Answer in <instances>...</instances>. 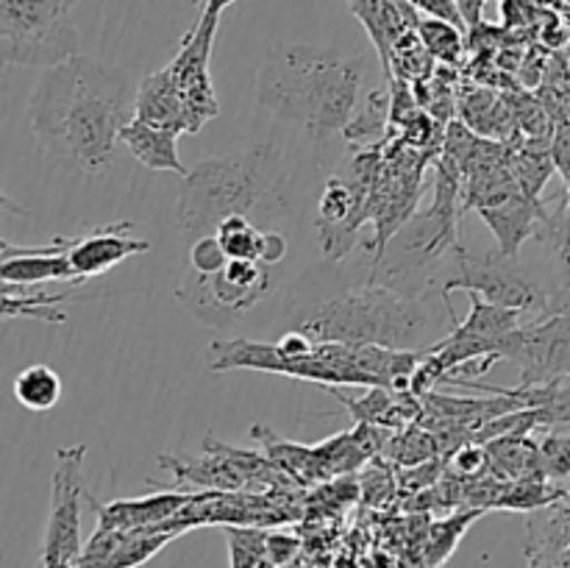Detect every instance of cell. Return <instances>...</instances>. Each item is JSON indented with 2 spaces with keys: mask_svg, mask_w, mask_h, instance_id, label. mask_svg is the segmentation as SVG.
<instances>
[{
  "mask_svg": "<svg viewBox=\"0 0 570 568\" xmlns=\"http://www.w3.org/2000/svg\"><path fill=\"white\" fill-rule=\"evenodd\" d=\"M137 117V89L122 70L78 53L50 67L28 100V120L48 154L100 176L115 161L126 123Z\"/></svg>",
  "mask_w": 570,
  "mask_h": 568,
  "instance_id": "cell-1",
  "label": "cell"
},
{
  "mask_svg": "<svg viewBox=\"0 0 570 568\" xmlns=\"http://www.w3.org/2000/svg\"><path fill=\"white\" fill-rule=\"evenodd\" d=\"M362 59L312 45H284L262 61L256 98L262 109L326 143L354 117Z\"/></svg>",
  "mask_w": 570,
  "mask_h": 568,
  "instance_id": "cell-2",
  "label": "cell"
},
{
  "mask_svg": "<svg viewBox=\"0 0 570 568\" xmlns=\"http://www.w3.org/2000/svg\"><path fill=\"white\" fill-rule=\"evenodd\" d=\"M282 161L271 143L198 161L184 176L176 198V223L184 237L193 243L215 234L232 215H248L259 226L276 215L284 206Z\"/></svg>",
  "mask_w": 570,
  "mask_h": 568,
  "instance_id": "cell-3",
  "label": "cell"
},
{
  "mask_svg": "<svg viewBox=\"0 0 570 568\" xmlns=\"http://www.w3.org/2000/svg\"><path fill=\"white\" fill-rule=\"evenodd\" d=\"M434 317L423 298L382 282L345 290L321 301L295 321V329L315 343L384 345V349H423Z\"/></svg>",
  "mask_w": 570,
  "mask_h": 568,
  "instance_id": "cell-4",
  "label": "cell"
},
{
  "mask_svg": "<svg viewBox=\"0 0 570 568\" xmlns=\"http://www.w3.org/2000/svg\"><path fill=\"white\" fill-rule=\"evenodd\" d=\"M209 371H262L278 376L301 379L312 384H345V388H373V379L356 365V345L315 343L306 356H289L278 343H256V340H215L206 351Z\"/></svg>",
  "mask_w": 570,
  "mask_h": 568,
  "instance_id": "cell-5",
  "label": "cell"
},
{
  "mask_svg": "<svg viewBox=\"0 0 570 568\" xmlns=\"http://www.w3.org/2000/svg\"><path fill=\"white\" fill-rule=\"evenodd\" d=\"M78 0H0V59L3 65L50 70L78 56L70 14Z\"/></svg>",
  "mask_w": 570,
  "mask_h": 568,
  "instance_id": "cell-6",
  "label": "cell"
},
{
  "mask_svg": "<svg viewBox=\"0 0 570 568\" xmlns=\"http://www.w3.org/2000/svg\"><path fill=\"white\" fill-rule=\"evenodd\" d=\"M454 273H451V278L443 284V290H440L451 323L460 321L449 301V295L454 293V290L479 293L484 301H490V304L518 310L523 312V315H529V312H540V315L549 312V295H546V290L540 287L534 278L527 276V271L521 267V259H518V256L495 254L476 259V256L468 254L465 248L454 251Z\"/></svg>",
  "mask_w": 570,
  "mask_h": 568,
  "instance_id": "cell-7",
  "label": "cell"
},
{
  "mask_svg": "<svg viewBox=\"0 0 570 568\" xmlns=\"http://www.w3.org/2000/svg\"><path fill=\"white\" fill-rule=\"evenodd\" d=\"M273 290V267L256 259H228L217 273L184 282L176 298L193 312L198 321L223 326L226 317H237L254 310Z\"/></svg>",
  "mask_w": 570,
  "mask_h": 568,
  "instance_id": "cell-8",
  "label": "cell"
},
{
  "mask_svg": "<svg viewBox=\"0 0 570 568\" xmlns=\"http://www.w3.org/2000/svg\"><path fill=\"white\" fill-rule=\"evenodd\" d=\"M83 460H87V445L83 443L56 449L42 566H78V560H81V507L83 501H89Z\"/></svg>",
  "mask_w": 570,
  "mask_h": 568,
  "instance_id": "cell-9",
  "label": "cell"
},
{
  "mask_svg": "<svg viewBox=\"0 0 570 568\" xmlns=\"http://www.w3.org/2000/svg\"><path fill=\"white\" fill-rule=\"evenodd\" d=\"M217 20H220V14H215V11H200L198 22L184 33L176 59L165 67L173 81V89H176L178 100L184 106V115H187L189 134L200 131L220 111L209 76Z\"/></svg>",
  "mask_w": 570,
  "mask_h": 568,
  "instance_id": "cell-10",
  "label": "cell"
},
{
  "mask_svg": "<svg viewBox=\"0 0 570 568\" xmlns=\"http://www.w3.org/2000/svg\"><path fill=\"white\" fill-rule=\"evenodd\" d=\"M189 523L176 521L142 529H95L92 538L83 543L78 568H139L150 557L159 555L170 540L189 532Z\"/></svg>",
  "mask_w": 570,
  "mask_h": 568,
  "instance_id": "cell-11",
  "label": "cell"
},
{
  "mask_svg": "<svg viewBox=\"0 0 570 568\" xmlns=\"http://www.w3.org/2000/svg\"><path fill=\"white\" fill-rule=\"evenodd\" d=\"M76 237H56L48 245H11L3 239L0 245V282L14 287H39L45 282H67L81 287L83 278L76 276L67 251Z\"/></svg>",
  "mask_w": 570,
  "mask_h": 568,
  "instance_id": "cell-12",
  "label": "cell"
},
{
  "mask_svg": "<svg viewBox=\"0 0 570 568\" xmlns=\"http://www.w3.org/2000/svg\"><path fill=\"white\" fill-rule=\"evenodd\" d=\"M131 223H109V226H98L92 232H87L83 237H76L72 248L67 251L72 262V271L78 278H95L109 273L111 267H117L120 262H126L128 256L148 254L150 243L148 239L134 237Z\"/></svg>",
  "mask_w": 570,
  "mask_h": 568,
  "instance_id": "cell-13",
  "label": "cell"
},
{
  "mask_svg": "<svg viewBox=\"0 0 570 568\" xmlns=\"http://www.w3.org/2000/svg\"><path fill=\"white\" fill-rule=\"evenodd\" d=\"M193 496L195 493H173L170 490V493H150L139 496V499H111L100 505L89 493V505L95 507L100 529H142L176 521L184 507L193 501Z\"/></svg>",
  "mask_w": 570,
  "mask_h": 568,
  "instance_id": "cell-14",
  "label": "cell"
},
{
  "mask_svg": "<svg viewBox=\"0 0 570 568\" xmlns=\"http://www.w3.org/2000/svg\"><path fill=\"white\" fill-rule=\"evenodd\" d=\"M479 215L499 239L501 256H518L521 245L529 237H534L540 226H549L554 221L543 200H534L523 193H515L501 204L484 206V209H479Z\"/></svg>",
  "mask_w": 570,
  "mask_h": 568,
  "instance_id": "cell-15",
  "label": "cell"
},
{
  "mask_svg": "<svg viewBox=\"0 0 570 568\" xmlns=\"http://www.w3.org/2000/svg\"><path fill=\"white\" fill-rule=\"evenodd\" d=\"M159 466L167 468L178 482L198 484L204 490H223V493H234V490H243L245 484H250V479L239 471L232 462V457L226 454L223 443H217L215 438H206L204 454L198 460H184V457H170L161 454Z\"/></svg>",
  "mask_w": 570,
  "mask_h": 568,
  "instance_id": "cell-16",
  "label": "cell"
},
{
  "mask_svg": "<svg viewBox=\"0 0 570 568\" xmlns=\"http://www.w3.org/2000/svg\"><path fill=\"white\" fill-rule=\"evenodd\" d=\"M178 137L181 134L167 131V128L150 126V123L134 117L131 123H126L120 131V145L148 170H165V173H178V176H187V167H184L181 156H178Z\"/></svg>",
  "mask_w": 570,
  "mask_h": 568,
  "instance_id": "cell-17",
  "label": "cell"
},
{
  "mask_svg": "<svg viewBox=\"0 0 570 568\" xmlns=\"http://www.w3.org/2000/svg\"><path fill=\"white\" fill-rule=\"evenodd\" d=\"M137 117L139 120L150 123V126L167 128V131L176 134H189L187 128V115H184V106L178 100L176 89H173L170 76L167 70L150 72L139 81L137 87Z\"/></svg>",
  "mask_w": 570,
  "mask_h": 568,
  "instance_id": "cell-18",
  "label": "cell"
},
{
  "mask_svg": "<svg viewBox=\"0 0 570 568\" xmlns=\"http://www.w3.org/2000/svg\"><path fill=\"white\" fill-rule=\"evenodd\" d=\"M460 115L473 134L484 139H495V143L507 145L518 131L512 106L501 95L490 92V89H476V92L468 95L460 106Z\"/></svg>",
  "mask_w": 570,
  "mask_h": 568,
  "instance_id": "cell-19",
  "label": "cell"
},
{
  "mask_svg": "<svg viewBox=\"0 0 570 568\" xmlns=\"http://www.w3.org/2000/svg\"><path fill=\"white\" fill-rule=\"evenodd\" d=\"M250 434L265 445L267 460H271L278 471L287 473V477L301 479V482H321V479H328L317 445L289 443V440L273 434V429L259 427V423H256Z\"/></svg>",
  "mask_w": 570,
  "mask_h": 568,
  "instance_id": "cell-20",
  "label": "cell"
},
{
  "mask_svg": "<svg viewBox=\"0 0 570 568\" xmlns=\"http://www.w3.org/2000/svg\"><path fill=\"white\" fill-rule=\"evenodd\" d=\"M390 115H393V89H373L360 115L351 117L345 126L343 134L348 145H354L356 150H376L387 137Z\"/></svg>",
  "mask_w": 570,
  "mask_h": 568,
  "instance_id": "cell-21",
  "label": "cell"
},
{
  "mask_svg": "<svg viewBox=\"0 0 570 568\" xmlns=\"http://www.w3.org/2000/svg\"><path fill=\"white\" fill-rule=\"evenodd\" d=\"M382 457L399 468H412L434 460V457H443V445H440L438 432H432V429L417 421L412 427L401 429V432L390 434Z\"/></svg>",
  "mask_w": 570,
  "mask_h": 568,
  "instance_id": "cell-22",
  "label": "cell"
},
{
  "mask_svg": "<svg viewBox=\"0 0 570 568\" xmlns=\"http://www.w3.org/2000/svg\"><path fill=\"white\" fill-rule=\"evenodd\" d=\"M11 390L26 410L48 412L61 401V376L45 362H37L17 373Z\"/></svg>",
  "mask_w": 570,
  "mask_h": 568,
  "instance_id": "cell-23",
  "label": "cell"
},
{
  "mask_svg": "<svg viewBox=\"0 0 570 568\" xmlns=\"http://www.w3.org/2000/svg\"><path fill=\"white\" fill-rule=\"evenodd\" d=\"M3 317H33V321L48 323H65V312L53 310L61 301H76L72 293H39L33 287H14V284H3Z\"/></svg>",
  "mask_w": 570,
  "mask_h": 568,
  "instance_id": "cell-24",
  "label": "cell"
},
{
  "mask_svg": "<svg viewBox=\"0 0 570 568\" xmlns=\"http://www.w3.org/2000/svg\"><path fill=\"white\" fill-rule=\"evenodd\" d=\"M217 239L228 259H256L262 256V243H265V228L248 215H232L217 226Z\"/></svg>",
  "mask_w": 570,
  "mask_h": 568,
  "instance_id": "cell-25",
  "label": "cell"
},
{
  "mask_svg": "<svg viewBox=\"0 0 570 568\" xmlns=\"http://www.w3.org/2000/svg\"><path fill=\"white\" fill-rule=\"evenodd\" d=\"M417 33H421L423 45L432 53V59L443 61V65H456L462 59V53H465L462 26H454V22L426 17V20L417 22Z\"/></svg>",
  "mask_w": 570,
  "mask_h": 568,
  "instance_id": "cell-26",
  "label": "cell"
},
{
  "mask_svg": "<svg viewBox=\"0 0 570 568\" xmlns=\"http://www.w3.org/2000/svg\"><path fill=\"white\" fill-rule=\"evenodd\" d=\"M482 512L484 507H476V510L460 512V516H451L445 518V521L432 523V529H429V540H426L429 566H443V562L451 557V551L456 549V543L462 540L465 529L471 527Z\"/></svg>",
  "mask_w": 570,
  "mask_h": 568,
  "instance_id": "cell-27",
  "label": "cell"
},
{
  "mask_svg": "<svg viewBox=\"0 0 570 568\" xmlns=\"http://www.w3.org/2000/svg\"><path fill=\"white\" fill-rule=\"evenodd\" d=\"M228 555L232 568H259L267 560V532L259 527H239L228 523Z\"/></svg>",
  "mask_w": 570,
  "mask_h": 568,
  "instance_id": "cell-28",
  "label": "cell"
},
{
  "mask_svg": "<svg viewBox=\"0 0 570 568\" xmlns=\"http://www.w3.org/2000/svg\"><path fill=\"white\" fill-rule=\"evenodd\" d=\"M540 471L546 479L570 477V432H549L538 443Z\"/></svg>",
  "mask_w": 570,
  "mask_h": 568,
  "instance_id": "cell-29",
  "label": "cell"
},
{
  "mask_svg": "<svg viewBox=\"0 0 570 568\" xmlns=\"http://www.w3.org/2000/svg\"><path fill=\"white\" fill-rule=\"evenodd\" d=\"M228 262L226 251H223L217 234H206V237H198L189 243V265H193V273H200V276H209V273H217Z\"/></svg>",
  "mask_w": 570,
  "mask_h": 568,
  "instance_id": "cell-30",
  "label": "cell"
},
{
  "mask_svg": "<svg viewBox=\"0 0 570 568\" xmlns=\"http://www.w3.org/2000/svg\"><path fill=\"white\" fill-rule=\"evenodd\" d=\"M443 468H449V460L443 462V457H434V460L429 462H421V466H412V468H404V471L399 473V484L406 490H423L429 488V484H434L440 479V471Z\"/></svg>",
  "mask_w": 570,
  "mask_h": 568,
  "instance_id": "cell-31",
  "label": "cell"
},
{
  "mask_svg": "<svg viewBox=\"0 0 570 568\" xmlns=\"http://www.w3.org/2000/svg\"><path fill=\"white\" fill-rule=\"evenodd\" d=\"M295 551H298V538H289V535L282 532H267V560L273 566H284Z\"/></svg>",
  "mask_w": 570,
  "mask_h": 568,
  "instance_id": "cell-32",
  "label": "cell"
},
{
  "mask_svg": "<svg viewBox=\"0 0 570 568\" xmlns=\"http://www.w3.org/2000/svg\"><path fill=\"white\" fill-rule=\"evenodd\" d=\"M410 3L426 11L429 17H438V20H449V22H454V26H465V22H462V14H460V6H456V0H410Z\"/></svg>",
  "mask_w": 570,
  "mask_h": 568,
  "instance_id": "cell-33",
  "label": "cell"
},
{
  "mask_svg": "<svg viewBox=\"0 0 570 568\" xmlns=\"http://www.w3.org/2000/svg\"><path fill=\"white\" fill-rule=\"evenodd\" d=\"M287 251H289V245H287V239H284V234L276 232V228H265V243H262L259 262L276 267L278 262L287 256Z\"/></svg>",
  "mask_w": 570,
  "mask_h": 568,
  "instance_id": "cell-34",
  "label": "cell"
},
{
  "mask_svg": "<svg viewBox=\"0 0 570 568\" xmlns=\"http://www.w3.org/2000/svg\"><path fill=\"white\" fill-rule=\"evenodd\" d=\"M554 245H557V254H560V262L570 273V193L566 198V209H562V221L557 223L554 228Z\"/></svg>",
  "mask_w": 570,
  "mask_h": 568,
  "instance_id": "cell-35",
  "label": "cell"
},
{
  "mask_svg": "<svg viewBox=\"0 0 570 568\" xmlns=\"http://www.w3.org/2000/svg\"><path fill=\"white\" fill-rule=\"evenodd\" d=\"M484 3H488V0H456V6H460L462 22H465L468 28L482 26V11H484Z\"/></svg>",
  "mask_w": 570,
  "mask_h": 568,
  "instance_id": "cell-36",
  "label": "cell"
},
{
  "mask_svg": "<svg viewBox=\"0 0 570 568\" xmlns=\"http://www.w3.org/2000/svg\"><path fill=\"white\" fill-rule=\"evenodd\" d=\"M234 0H204V3H200V11H215V14H220V11L228 9Z\"/></svg>",
  "mask_w": 570,
  "mask_h": 568,
  "instance_id": "cell-37",
  "label": "cell"
},
{
  "mask_svg": "<svg viewBox=\"0 0 570 568\" xmlns=\"http://www.w3.org/2000/svg\"><path fill=\"white\" fill-rule=\"evenodd\" d=\"M200 3H204V0H193V6H200Z\"/></svg>",
  "mask_w": 570,
  "mask_h": 568,
  "instance_id": "cell-38",
  "label": "cell"
}]
</instances>
